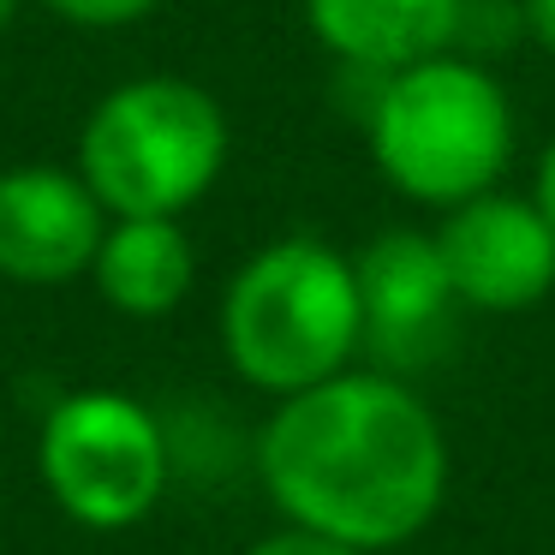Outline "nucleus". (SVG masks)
<instances>
[{
    "label": "nucleus",
    "mask_w": 555,
    "mask_h": 555,
    "mask_svg": "<svg viewBox=\"0 0 555 555\" xmlns=\"http://www.w3.org/2000/svg\"><path fill=\"white\" fill-rule=\"evenodd\" d=\"M251 478L281 526L388 555L424 538L442 514L454 454L412 376L352 364L317 388L269 400L251 430Z\"/></svg>",
    "instance_id": "nucleus-1"
},
{
    "label": "nucleus",
    "mask_w": 555,
    "mask_h": 555,
    "mask_svg": "<svg viewBox=\"0 0 555 555\" xmlns=\"http://www.w3.org/2000/svg\"><path fill=\"white\" fill-rule=\"evenodd\" d=\"M216 340L228 371L263 400H287L364 364L352 257L317 233H281L257 245L221 287Z\"/></svg>",
    "instance_id": "nucleus-2"
},
{
    "label": "nucleus",
    "mask_w": 555,
    "mask_h": 555,
    "mask_svg": "<svg viewBox=\"0 0 555 555\" xmlns=\"http://www.w3.org/2000/svg\"><path fill=\"white\" fill-rule=\"evenodd\" d=\"M359 126L388 192L436 216L478 192H495L519 144L502 73L454 49L383 73Z\"/></svg>",
    "instance_id": "nucleus-3"
},
{
    "label": "nucleus",
    "mask_w": 555,
    "mask_h": 555,
    "mask_svg": "<svg viewBox=\"0 0 555 555\" xmlns=\"http://www.w3.org/2000/svg\"><path fill=\"white\" fill-rule=\"evenodd\" d=\"M233 126L216 90L173 73H144L102 90L78 126L73 168L108 216H180L228 173Z\"/></svg>",
    "instance_id": "nucleus-4"
},
{
    "label": "nucleus",
    "mask_w": 555,
    "mask_h": 555,
    "mask_svg": "<svg viewBox=\"0 0 555 555\" xmlns=\"http://www.w3.org/2000/svg\"><path fill=\"white\" fill-rule=\"evenodd\" d=\"M37 478L85 531H132L173 490L168 430L126 388H73L37 424Z\"/></svg>",
    "instance_id": "nucleus-5"
},
{
    "label": "nucleus",
    "mask_w": 555,
    "mask_h": 555,
    "mask_svg": "<svg viewBox=\"0 0 555 555\" xmlns=\"http://www.w3.org/2000/svg\"><path fill=\"white\" fill-rule=\"evenodd\" d=\"M352 275L364 311V364L412 376L454 340L466 305L430 228H383L352 257Z\"/></svg>",
    "instance_id": "nucleus-6"
},
{
    "label": "nucleus",
    "mask_w": 555,
    "mask_h": 555,
    "mask_svg": "<svg viewBox=\"0 0 555 555\" xmlns=\"http://www.w3.org/2000/svg\"><path fill=\"white\" fill-rule=\"evenodd\" d=\"M436 245L466 311L519 317L555 293V228L531 192H478L436 216Z\"/></svg>",
    "instance_id": "nucleus-7"
},
{
    "label": "nucleus",
    "mask_w": 555,
    "mask_h": 555,
    "mask_svg": "<svg viewBox=\"0 0 555 555\" xmlns=\"http://www.w3.org/2000/svg\"><path fill=\"white\" fill-rule=\"evenodd\" d=\"M102 233H108V209L96 204L78 168H54V162L0 168V281L13 287L85 281Z\"/></svg>",
    "instance_id": "nucleus-8"
},
{
    "label": "nucleus",
    "mask_w": 555,
    "mask_h": 555,
    "mask_svg": "<svg viewBox=\"0 0 555 555\" xmlns=\"http://www.w3.org/2000/svg\"><path fill=\"white\" fill-rule=\"evenodd\" d=\"M90 281L108 311L132 317V323H162L192 299L197 245L180 216H108Z\"/></svg>",
    "instance_id": "nucleus-9"
},
{
    "label": "nucleus",
    "mask_w": 555,
    "mask_h": 555,
    "mask_svg": "<svg viewBox=\"0 0 555 555\" xmlns=\"http://www.w3.org/2000/svg\"><path fill=\"white\" fill-rule=\"evenodd\" d=\"M466 0H305L311 37L359 73H400L454 49Z\"/></svg>",
    "instance_id": "nucleus-10"
},
{
    "label": "nucleus",
    "mask_w": 555,
    "mask_h": 555,
    "mask_svg": "<svg viewBox=\"0 0 555 555\" xmlns=\"http://www.w3.org/2000/svg\"><path fill=\"white\" fill-rule=\"evenodd\" d=\"M162 412L168 430V460H173V483H228L240 466H251V436L233 430L228 406L216 400H173Z\"/></svg>",
    "instance_id": "nucleus-11"
},
{
    "label": "nucleus",
    "mask_w": 555,
    "mask_h": 555,
    "mask_svg": "<svg viewBox=\"0 0 555 555\" xmlns=\"http://www.w3.org/2000/svg\"><path fill=\"white\" fill-rule=\"evenodd\" d=\"M49 7L61 25H78V30H126V25H144L162 0H37Z\"/></svg>",
    "instance_id": "nucleus-12"
},
{
    "label": "nucleus",
    "mask_w": 555,
    "mask_h": 555,
    "mask_svg": "<svg viewBox=\"0 0 555 555\" xmlns=\"http://www.w3.org/2000/svg\"><path fill=\"white\" fill-rule=\"evenodd\" d=\"M245 555H364V550L335 543V538H317V531H299V526H275V531H263Z\"/></svg>",
    "instance_id": "nucleus-13"
},
{
    "label": "nucleus",
    "mask_w": 555,
    "mask_h": 555,
    "mask_svg": "<svg viewBox=\"0 0 555 555\" xmlns=\"http://www.w3.org/2000/svg\"><path fill=\"white\" fill-rule=\"evenodd\" d=\"M526 7V42L555 61V0H519Z\"/></svg>",
    "instance_id": "nucleus-14"
},
{
    "label": "nucleus",
    "mask_w": 555,
    "mask_h": 555,
    "mask_svg": "<svg viewBox=\"0 0 555 555\" xmlns=\"http://www.w3.org/2000/svg\"><path fill=\"white\" fill-rule=\"evenodd\" d=\"M531 204H538V209H543V221L555 228V138L543 144L538 168H531Z\"/></svg>",
    "instance_id": "nucleus-15"
},
{
    "label": "nucleus",
    "mask_w": 555,
    "mask_h": 555,
    "mask_svg": "<svg viewBox=\"0 0 555 555\" xmlns=\"http://www.w3.org/2000/svg\"><path fill=\"white\" fill-rule=\"evenodd\" d=\"M18 13H25V0H0V30H13Z\"/></svg>",
    "instance_id": "nucleus-16"
}]
</instances>
